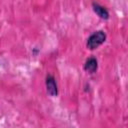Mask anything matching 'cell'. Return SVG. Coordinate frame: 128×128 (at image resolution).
I'll list each match as a JSON object with an SVG mask.
<instances>
[{
    "mask_svg": "<svg viewBox=\"0 0 128 128\" xmlns=\"http://www.w3.org/2000/svg\"><path fill=\"white\" fill-rule=\"evenodd\" d=\"M45 85H46V90H47V93L52 96V97H55L58 95V86H57V82H56V79L53 75L51 74H48L46 76V80H45Z\"/></svg>",
    "mask_w": 128,
    "mask_h": 128,
    "instance_id": "cell-2",
    "label": "cell"
},
{
    "mask_svg": "<svg viewBox=\"0 0 128 128\" xmlns=\"http://www.w3.org/2000/svg\"><path fill=\"white\" fill-rule=\"evenodd\" d=\"M98 69V61L95 57H90L85 61L84 70L89 73H95Z\"/></svg>",
    "mask_w": 128,
    "mask_h": 128,
    "instance_id": "cell-4",
    "label": "cell"
},
{
    "mask_svg": "<svg viewBox=\"0 0 128 128\" xmlns=\"http://www.w3.org/2000/svg\"><path fill=\"white\" fill-rule=\"evenodd\" d=\"M92 8H93V11L96 13V15L99 16L101 19H104V20L109 19V16H110L109 12L104 6H102V5H100L96 2H93L92 3Z\"/></svg>",
    "mask_w": 128,
    "mask_h": 128,
    "instance_id": "cell-3",
    "label": "cell"
},
{
    "mask_svg": "<svg viewBox=\"0 0 128 128\" xmlns=\"http://www.w3.org/2000/svg\"><path fill=\"white\" fill-rule=\"evenodd\" d=\"M106 40V33L103 30H99L91 34L86 42V47L89 50H95L102 45Z\"/></svg>",
    "mask_w": 128,
    "mask_h": 128,
    "instance_id": "cell-1",
    "label": "cell"
}]
</instances>
